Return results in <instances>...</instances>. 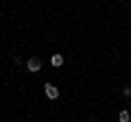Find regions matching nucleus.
Returning a JSON list of instances; mask_svg holds the SVG:
<instances>
[{
  "label": "nucleus",
  "instance_id": "obj_1",
  "mask_svg": "<svg viewBox=\"0 0 131 122\" xmlns=\"http://www.w3.org/2000/svg\"><path fill=\"white\" fill-rule=\"evenodd\" d=\"M26 70L28 72H39V70H42V61H39V57H31V59L26 61Z\"/></svg>",
  "mask_w": 131,
  "mask_h": 122
},
{
  "label": "nucleus",
  "instance_id": "obj_2",
  "mask_svg": "<svg viewBox=\"0 0 131 122\" xmlns=\"http://www.w3.org/2000/svg\"><path fill=\"white\" fill-rule=\"evenodd\" d=\"M44 92H46V96H48L50 100H57V98H59V89H57L52 83H46V85H44Z\"/></svg>",
  "mask_w": 131,
  "mask_h": 122
},
{
  "label": "nucleus",
  "instance_id": "obj_3",
  "mask_svg": "<svg viewBox=\"0 0 131 122\" xmlns=\"http://www.w3.org/2000/svg\"><path fill=\"white\" fill-rule=\"evenodd\" d=\"M50 63H52V68H59V66H63V57H61V55H52Z\"/></svg>",
  "mask_w": 131,
  "mask_h": 122
},
{
  "label": "nucleus",
  "instance_id": "obj_4",
  "mask_svg": "<svg viewBox=\"0 0 131 122\" xmlns=\"http://www.w3.org/2000/svg\"><path fill=\"white\" fill-rule=\"evenodd\" d=\"M118 120H120V122H129V120H131V116H129V111H127V109H122V111L118 113Z\"/></svg>",
  "mask_w": 131,
  "mask_h": 122
}]
</instances>
